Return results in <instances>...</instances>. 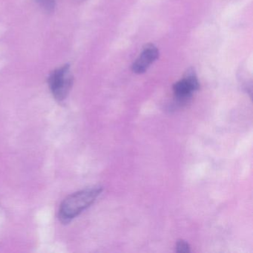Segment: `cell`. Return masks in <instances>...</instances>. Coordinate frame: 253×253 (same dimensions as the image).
<instances>
[{
  "mask_svg": "<svg viewBox=\"0 0 253 253\" xmlns=\"http://www.w3.org/2000/svg\"><path fill=\"white\" fill-rule=\"evenodd\" d=\"M73 84V76L69 65H65L51 72L48 78V85L54 95L58 101H63L69 95Z\"/></svg>",
  "mask_w": 253,
  "mask_h": 253,
  "instance_id": "obj_2",
  "label": "cell"
},
{
  "mask_svg": "<svg viewBox=\"0 0 253 253\" xmlns=\"http://www.w3.org/2000/svg\"><path fill=\"white\" fill-rule=\"evenodd\" d=\"M103 191L101 186H93L72 194L60 205L59 217L61 222L69 223L96 201Z\"/></svg>",
  "mask_w": 253,
  "mask_h": 253,
  "instance_id": "obj_1",
  "label": "cell"
},
{
  "mask_svg": "<svg viewBox=\"0 0 253 253\" xmlns=\"http://www.w3.org/2000/svg\"><path fill=\"white\" fill-rule=\"evenodd\" d=\"M176 251L177 253H187L190 252V247H189V244L184 241H177L176 244Z\"/></svg>",
  "mask_w": 253,
  "mask_h": 253,
  "instance_id": "obj_6",
  "label": "cell"
},
{
  "mask_svg": "<svg viewBox=\"0 0 253 253\" xmlns=\"http://www.w3.org/2000/svg\"><path fill=\"white\" fill-rule=\"evenodd\" d=\"M159 57V51L153 44H148L143 48L140 57L133 63V72L136 74L144 73L149 69V66L153 63Z\"/></svg>",
  "mask_w": 253,
  "mask_h": 253,
  "instance_id": "obj_4",
  "label": "cell"
},
{
  "mask_svg": "<svg viewBox=\"0 0 253 253\" xmlns=\"http://www.w3.org/2000/svg\"><path fill=\"white\" fill-rule=\"evenodd\" d=\"M38 3L46 11H51L55 7L56 0H37Z\"/></svg>",
  "mask_w": 253,
  "mask_h": 253,
  "instance_id": "obj_5",
  "label": "cell"
},
{
  "mask_svg": "<svg viewBox=\"0 0 253 253\" xmlns=\"http://www.w3.org/2000/svg\"><path fill=\"white\" fill-rule=\"evenodd\" d=\"M200 84L193 69H188L184 79L178 81L173 85V91L177 101L185 103L187 101L192 93L199 88Z\"/></svg>",
  "mask_w": 253,
  "mask_h": 253,
  "instance_id": "obj_3",
  "label": "cell"
}]
</instances>
